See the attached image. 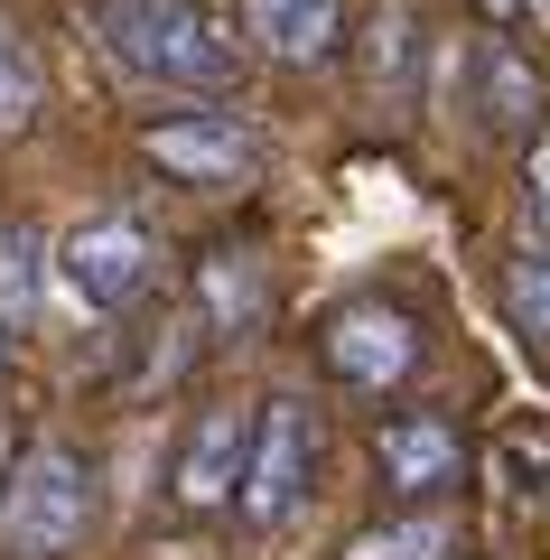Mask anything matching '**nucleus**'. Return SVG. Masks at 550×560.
Segmentation results:
<instances>
[{
  "instance_id": "nucleus-17",
  "label": "nucleus",
  "mask_w": 550,
  "mask_h": 560,
  "mask_svg": "<svg viewBox=\"0 0 550 560\" xmlns=\"http://www.w3.org/2000/svg\"><path fill=\"white\" fill-rule=\"evenodd\" d=\"M523 206H531V234H550V121L531 140V168H523Z\"/></svg>"
},
{
  "instance_id": "nucleus-20",
  "label": "nucleus",
  "mask_w": 550,
  "mask_h": 560,
  "mask_svg": "<svg viewBox=\"0 0 550 560\" xmlns=\"http://www.w3.org/2000/svg\"><path fill=\"white\" fill-rule=\"evenodd\" d=\"M531 10H541V20H550V0H531Z\"/></svg>"
},
{
  "instance_id": "nucleus-14",
  "label": "nucleus",
  "mask_w": 550,
  "mask_h": 560,
  "mask_svg": "<svg viewBox=\"0 0 550 560\" xmlns=\"http://www.w3.org/2000/svg\"><path fill=\"white\" fill-rule=\"evenodd\" d=\"M411 66H420V20L393 0L364 28V84H374V103H411Z\"/></svg>"
},
{
  "instance_id": "nucleus-8",
  "label": "nucleus",
  "mask_w": 550,
  "mask_h": 560,
  "mask_svg": "<svg viewBox=\"0 0 550 560\" xmlns=\"http://www.w3.org/2000/svg\"><path fill=\"white\" fill-rule=\"evenodd\" d=\"M374 467H383V486L401 504H430V495H448L467 477V440H457L448 411H393L374 430Z\"/></svg>"
},
{
  "instance_id": "nucleus-16",
  "label": "nucleus",
  "mask_w": 550,
  "mask_h": 560,
  "mask_svg": "<svg viewBox=\"0 0 550 560\" xmlns=\"http://www.w3.org/2000/svg\"><path fill=\"white\" fill-rule=\"evenodd\" d=\"M504 308H513V327H523V337L550 346V253H523V261L504 271Z\"/></svg>"
},
{
  "instance_id": "nucleus-18",
  "label": "nucleus",
  "mask_w": 550,
  "mask_h": 560,
  "mask_svg": "<svg viewBox=\"0 0 550 560\" xmlns=\"http://www.w3.org/2000/svg\"><path fill=\"white\" fill-rule=\"evenodd\" d=\"M476 10H485L494 28H513V20H523V10H531V0H476Z\"/></svg>"
},
{
  "instance_id": "nucleus-4",
  "label": "nucleus",
  "mask_w": 550,
  "mask_h": 560,
  "mask_svg": "<svg viewBox=\"0 0 550 560\" xmlns=\"http://www.w3.org/2000/svg\"><path fill=\"white\" fill-rule=\"evenodd\" d=\"M317 355H327V374L346 383V393H401V383L420 374V355H430V337H420L411 308L393 300H346L327 308V327H317Z\"/></svg>"
},
{
  "instance_id": "nucleus-2",
  "label": "nucleus",
  "mask_w": 550,
  "mask_h": 560,
  "mask_svg": "<svg viewBox=\"0 0 550 560\" xmlns=\"http://www.w3.org/2000/svg\"><path fill=\"white\" fill-rule=\"evenodd\" d=\"M84 533H94V467H84V448H66V440L20 448V467L0 486V551L66 560Z\"/></svg>"
},
{
  "instance_id": "nucleus-5",
  "label": "nucleus",
  "mask_w": 550,
  "mask_h": 560,
  "mask_svg": "<svg viewBox=\"0 0 550 560\" xmlns=\"http://www.w3.org/2000/svg\"><path fill=\"white\" fill-rule=\"evenodd\" d=\"M57 271H66V290H75L84 308L121 318V308H140L159 290V234L140 215H84L75 234L57 243Z\"/></svg>"
},
{
  "instance_id": "nucleus-13",
  "label": "nucleus",
  "mask_w": 550,
  "mask_h": 560,
  "mask_svg": "<svg viewBox=\"0 0 550 560\" xmlns=\"http://www.w3.org/2000/svg\"><path fill=\"white\" fill-rule=\"evenodd\" d=\"M476 75H485V131H531V113H550V103H541V75H531V57H523L513 38H485Z\"/></svg>"
},
{
  "instance_id": "nucleus-9",
  "label": "nucleus",
  "mask_w": 550,
  "mask_h": 560,
  "mask_svg": "<svg viewBox=\"0 0 550 560\" xmlns=\"http://www.w3.org/2000/svg\"><path fill=\"white\" fill-rule=\"evenodd\" d=\"M243 38L271 66H327L346 47V0H243Z\"/></svg>"
},
{
  "instance_id": "nucleus-1",
  "label": "nucleus",
  "mask_w": 550,
  "mask_h": 560,
  "mask_svg": "<svg viewBox=\"0 0 550 560\" xmlns=\"http://www.w3.org/2000/svg\"><path fill=\"white\" fill-rule=\"evenodd\" d=\"M84 28L103 38V57L140 84H187V94H224L243 75V47L206 20L197 0H94Z\"/></svg>"
},
{
  "instance_id": "nucleus-6",
  "label": "nucleus",
  "mask_w": 550,
  "mask_h": 560,
  "mask_svg": "<svg viewBox=\"0 0 550 560\" xmlns=\"http://www.w3.org/2000/svg\"><path fill=\"white\" fill-rule=\"evenodd\" d=\"M140 160L177 187H253L261 140L234 113H168V121H140Z\"/></svg>"
},
{
  "instance_id": "nucleus-3",
  "label": "nucleus",
  "mask_w": 550,
  "mask_h": 560,
  "mask_svg": "<svg viewBox=\"0 0 550 560\" xmlns=\"http://www.w3.org/2000/svg\"><path fill=\"white\" fill-rule=\"evenodd\" d=\"M308 486H317V411H308L299 393H271V401L253 411V448H243L234 504H243L253 533H280V523L308 504Z\"/></svg>"
},
{
  "instance_id": "nucleus-19",
  "label": "nucleus",
  "mask_w": 550,
  "mask_h": 560,
  "mask_svg": "<svg viewBox=\"0 0 550 560\" xmlns=\"http://www.w3.org/2000/svg\"><path fill=\"white\" fill-rule=\"evenodd\" d=\"M10 467H20V430L0 420V486H10Z\"/></svg>"
},
{
  "instance_id": "nucleus-15",
  "label": "nucleus",
  "mask_w": 550,
  "mask_h": 560,
  "mask_svg": "<svg viewBox=\"0 0 550 560\" xmlns=\"http://www.w3.org/2000/svg\"><path fill=\"white\" fill-rule=\"evenodd\" d=\"M346 560H457V514H420V504H411V514L354 533Z\"/></svg>"
},
{
  "instance_id": "nucleus-7",
  "label": "nucleus",
  "mask_w": 550,
  "mask_h": 560,
  "mask_svg": "<svg viewBox=\"0 0 550 560\" xmlns=\"http://www.w3.org/2000/svg\"><path fill=\"white\" fill-rule=\"evenodd\" d=\"M243 448H253V411L243 401H206L177 440V467H168V495L177 514H224L243 486Z\"/></svg>"
},
{
  "instance_id": "nucleus-12",
  "label": "nucleus",
  "mask_w": 550,
  "mask_h": 560,
  "mask_svg": "<svg viewBox=\"0 0 550 560\" xmlns=\"http://www.w3.org/2000/svg\"><path fill=\"white\" fill-rule=\"evenodd\" d=\"M38 113H47V57H38V38L0 10V140H20Z\"/></svg>"
},
{
  "instance_id": "nucleus-10",
  "label": "nucleus",
  "mask_w": 550,
  "mask_h": 560,
  "mask_svg": "<svg viewBox=\"0 0 550 560\" xmlns=\"http://www.w3.org/2000/svg\"><path fill=\"white\" fill-rule=\"evenodd\" d=\"M261 308H271V290H261V261L234 253V243H215V253L197 261V318L215 327V337H253Z\"/></svg>"
},
{
  "instance_id": "nucleus-11",
  "label": "nucleus",
  "mask_w": 550,
  "mask_h": 560,
  "mask_svg": "<svg viewBox=\"0 0 550 560\" xmlns=\"http://www.w3.org/2000/svg\"><path fill=\"white\" fill-rule=\"evenodd\" d=\"M38 300H47V234L38 224H0V337L38 327Z\"/></svg>"
}]
</instances>
